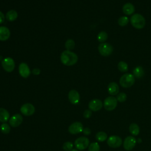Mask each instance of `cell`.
Listing matches in <instances>:
<instances>
[{"mask_svg":"<svg viewBox=\"0 0 151 151\" xmlns=\"http://www.w3.org/2000/svg\"><path fill=\"white\" fill-rule=\"evenodd\" d=\"M132 25L138 29H142L146 25V20L143 15L140 14H134L130 18Z\"/></svg>","mask_w":151,"mask_h":151,"instance_id":"cell-2","label":"cell"},{"mask_svg":"<svg viewBox=\"0 0 151 151\" xmlns=\"http://www.w3.org/2000/svg\"><path fill=\"white\" fill-rule=\"evenodd\" d=\"M117 101H119L120 103H123L124 101H125L127 99V95L126 93H119L117 94Z\"/></svg>","mask_w":151,"mask_h":151,"instance_id":"cell-30","label":"cell"},{"mask_svg":"<svg viewBox=\"0 0 151 151\" xmlns=\"http://www.w3.org/2000/svg\"><path fill=\"white\" fill-rule=\"evenodd\" d=\"M117 105V99L113 96H109L105 99L103 103L104 108L107 111H111L116 109Z\"/></svg>","mask_w":151,"mask_h":151,"instance_id":"cell-5","label":"cell"},{"mask_svg":"<svg viewBox=\"0 0 151 151\" xmlns=\"http://www.w3.org/2000/svg\"><path fill=\"white\" fill-rule=\"evenodd\" d=\"M117 68L121 72H126L128 70V65L126 62L121 61L118 63Z\"/></svg>","mask_w":151,"mask_h":151,"instance_id":"cell-25","label":"cell"},{"mask_svg":"<svg viewBox=\"0 0 151 151\" xmlns=\"http://www.w3.org/2000/svg\"><path fill=\"white\" fill-rule=\"evenodd\" d=\"M83 125L81 122H76L70 125L68 130L70 133L72 134H76L83 132Z\"/></svg>","mask_w":151,"mask_h":151,"instance_id":"cell-11","label":"cell"},{"mask_svg":"<svg viewBox=\"0 0 151 151\" xmlns=\"http://www.w3.org/2000/svg\"><path fill=\"white\" fill-rule=\"evenodd\" d=\"M83 133L85 134V135H89L91 133V130L90 128L88 127H85L83 129Z\"/></svg>","mask_w":151,"mask_h":151,"instance_id":"cell-33","label":"cell"},{"mask_svg":"<svg viewBox=\"0 0 151 151\" xmlns=\"http://www.w3.org/2000/svg\"><path fill=\"white\" fill-rule=\"evenodd\" d=\"M40 72H41L39 68H34V69L32 70V74H34V75H38V74H40Z\"/></svg>","mask_w":151,"mask_h":151,"instance_id":"cell-34","label":"cell"},{"mask_svg":"<svg viewBox=\"0 0 151 151\" xmlns=\"http://www.w3.org/2000/svg\"><path fill=\"white\" fill-rule=\"evenodd\" d=\"M75 47V42L72 39H68L66 41L65 43V47L67 48V50H73Z\"/></svg>","mask_w":151,"mask_h":151,"instance_id":"cell-28","label":"cell"},{"mask_svg":"<svg viewBox=\"0 0 151 151\" xmlns=\"http://www.w3.org/2000/svg\"><path fill=\"white\" fill-rule=\"evenodd\" d=\"M23 117L20 114H15L13 115L9 120V123L12 127H17L19 126L22 122Z\"/></svg>","mask_w":151,"mask_h":151,"instance_id":"cell-13","label":"cell"},{"mask_svg":"<svg viewBox=\"0 0 151 151\" xmlns=\"http://www.w3.org/2000/svg\"><path fill=\"white\" fill-rule=\"evenodd\" d=\"M96 139L97 141L102 142L107 140V134L103 131H100L97 133L96 134Z\"/></svg>","mask_w":151,"mask_h":151,"instance_id":"cell-23","label":"cell"},{"mask_svg":"<svg viewBox=\"0 0 151 151\" xmlns=\"http://www.w3.org/2000/svg\"><path fill=\"white\" fill-rule=\"evenodd\" d=\"M88 151H100V146L97 142L90 143L88 147Z\"/></svg>","mask_w":151,"mask_h":151,"instance_id":"cell-29","label":"cell"},{"mask_svg":"<svg viewBox=\"0 0 151 151\" xmlns=\"http://www.w3.org/2000/svg\"><path fill=\"white\" fill-rule=\"evenodd\" d=\"M2 67L6 72H12L15 68V62L11 57H6L2 61Z\"/></svg>","mask_w":151,"mask_h":151,"instance_id":"cell-8","label":"cell"},{"mask_svg":"<svg viewBox=\"0 0 151 151\" xmlns=\"http://www.w3.org/2000/svg\"><path fill=\"white\" fill-rule=\"evenodd\" d=\"M73 144L70 142H65L63 145V149L65 151H70L73 149Z\"/></svg>","mask_w":151,"mask_h":151,"instance_id":"cell-31","label":"cell"},{"mask_svg":"<svg viewBox=\"0 0 151 151\" xmlns=\"http://www.w3.org/2000/svg\"><path fill=\"white\" fill-rule=\"evenodd\" d=\"M129 18L126 16H122L120 17L118 19L117 23L120 27H124L129 23Z\"/></svg>","mask_w":151,"mask_h":151,"instance_id":"cell-26","label":"cell"},{"mask_svg":"<svg viewBox=\"0 0 151 151\" xmlns=\"http://www.w3.org/2000/svg\"><path fill=\"white\" fill-rule=\"evenodd\" d=\"M91 115H92V112H91V110H90V109L86 110L83 113V116L86 119L90 118L91 116Z\"/></svg>","mask_w":151,"mask_h":151,"instance_id":"cell-32","label":"cell"},{"mask_svg":"<svg viewBox=\"0 0 151 151\" xmlns=\"http://www.w3.org/2000/svg\"><path fill=\"white\" fill-rule=\"evenodd\" d=\"M97 40L100 42H104L108 38V34L105 31H101L97 35Z\"/></svg>","mask_w":151,"mask_h":151,"instance_id":"cell-24","label":"cell"},{"mask_svg":"<svg viewBox=\"0 0 151 151\" xmlns=\"http://www.w3.org/2000/svg\"><path fill=\"white\" fill-rule=\"evenodd\" d=\"M133 75L134 76V77L137 78H140L144 76L145 71L142 67L137 66L134 68L133 71Z\"/></svg>","mask_w":151,"mask_h":151,"instance_id":"cell-20","label":"cell"},{"mask_svg":"<svg viewBox=\"0 0 151 151\" xmlns=\"http://www.w3.org/2000/svg\"><path fill=\"white\" fill-rule=\"evenodd\" d=\"M122 139L120 137L116 135H112L109 137L107 140L108 146L112 148L119 147L122 145Z\"/></svg>","mask_w":151,"mask_h":151,"instance_id":"cell-7","label":"cell"},{"mask_svg":"<svg viewBox=\"0 0 151 151\" xmlns=\"http://www.w3.org/2000/svg\"><path fill=\"white\" fill-rule=\"evenodd\" d=\"M4 19H5V16L4 14L1 11H0V24L2 23L4 21Z\"/></svg>","mask_w":151,"mask_h":151,"instance_id":"cell-35","label":"cell"},{"mask_svg":"<svg viewBox=\"0 0 151 151\" xmlns=\"http://www.w3.org/2000/svg\"><path fill=\"white\" fill-rule=\"evenodd\" d=\"M19 73L23 78H27L30 75L31 71L28 65L25 63H21L19 65Z\"/></svg>","mask_w":151,"mask_h":151,"instance_id":"cell-15","label":"cell"},{"mask_svg":"<svg viewBox=\"0 0 151 151\" xmlns=\"http://www.w3.org/2000/svg\"><path fill=\"white\" fill-rule=\"evenodd\" d=\"M18 17V14L15 10H10L6 14V18L9 21H14Z\"/></svg>","mask_w":151,"mask_h":151,"instance_id":"cell-22","label":"cell"},{"mask_svg":"<svg viewBox=\"0 0 151 151\" xmlns=\"http://www.w3.org/2000/svg\"><path fill=\"white\" fill-rule=\"evenodd\" d=\"M137 142H138L139 143H140V142H142V140H141L140 139H138L137 140Z\"/></svg>","mask_w":151,"mask_h":151,"instance_id":"cell-36","label":"cell"},{"mask_svg":"<svg viewBox=\"0 0 151 151\" xmlns=\"http://www.w3.org/2000/svg\"><path fill=\"white\" fill-rule=\"evenodd\" d=\"M70 151H78L77 149H73L72 150H71Z\"/></svg>","mask_w":151,"mask_h":151,"instance_id":"cell-37","label":"cell"},{"mask_svg":"<svg viewBox=\"0 0 151 151\" xmlns=\"http://www.w3.org/2000/svg\"><path fill=\"white\" fill-rule=\"evenodd\" d=\"M122 10H123V13L125 15H130L134 12L135 8H134V6L132 4H131L130 2H127V3H126L125 4H124V5L122 7Z\"/></svg>","mask_w":151,"mask_h":151,"instance_id":"cell-18","label":"cell"},{"mask_svg":"<svg viewBox=\"0 0 151 151\" xmlns=\"http://www.w3.org/2000/svg\"><path fill=\"white\" fill-rule=\"evenodd\" d=\"M35 107L31 103H25L20 108L21 113L26 116L32 115L35 113Z\"/></svg>","mask_w":151,"mask_h":151,"instance_id":"cell-10","label":"cell"},{"mask_svg":"<svg viewBox=\"0 0 151 151\" xmlns=\"http://www.w3.org/2000/svg\"><path fill=\"white\" fill-rule=\"evenodd\" d=\"M108 93L111 96L117 95L119 91V87L118 84L115 82H111L107 86Z\"/></svg>","mask_w":151,"mask_h":151,"instance_id":"cell-17","label":"cell"},{"mask_svg":"<svg viewBox=\"0 0 151 151\" xmlns=\"http://www.w3.org/2000/svg\"><path fill=\"white\" fill-rule=\"evenodd\" d=\"M98 50L100 55L104 57H107L112 54L113 51V47L109 43L103 42L99 44Z\"/></svg>","mask_w":151,"mask_h":151,"instance_id":"cell-4","label":"cell"},{"mask_svg":"<svg viewBox=\"0 0 151 151\" xmlns=\"http://www.w3.org/2000/svg\"><path fill=\"white\" fill-rule=\"evenodd\" d=\"M9 112L5 109L0 107V122L2 123H5L9 120Z\"/></svg>","mask_w":151,"mask_h":151,"instance_id":"cell-19","label":"cell"},{"mask_svg":"<svg viewBox=\"0 0 151 151\" xmlns=\"http://www.w3.org/2000/svg\"><path fill=\"white\" fill-rule=\"evenodd\" d=\"M129 132L132 135L137 136L140 132V128L136 123H132L129 126Z\"/></svg>","mask_w":151,"mask_h":151,"instance_id":"cell-21","label":"cell"},{"mask_svg":"<svg viewBox=\"0 0 151 151\" xmlns=\"http://www.w3.org/2000/svg\"><path fill=\"white\" fill-rule=\"evenodd\" d=\"M137 143V140L135 137L132 136H129L126 137L123 142V147L125 150L129 151L132 150L134 146H136Z\"/></svg>","mask_w":151,"mask_h":151,"instance_id":"cell-9","label":"cell"},{"mask_svg":"<svg viewBox=\"0 0 151 151\" xmlns=\"http://www.w3.org/2000/svg\"><path fill=\"white\" fill-rule=\"evenodd\" d=\"M60 60L64 65L71 66L76 64L78 61V56L76 53L67 50L61 53Z\"/></svg>","mask_w":151,"mask_h":151,"instance_id":"cell-1","label":"cell"},{"mask_svg":"<svg viewBox=\"0 0 151 151\" xmlns=\"http://www.w3.org/2000/svg\"><path fill=\"white\" fill-rule=\"evenodd\" d=\"M89 139L86 137H80L74 142L75 147L77 150H83L87 148L89 146Z\"/></svg>","mask_w":151,"mask_h":151,"instance_id":"cell-6","label":"cell"},{"mask_svg":"<svg viewBox=\"0 0 151 151\" xmlns=\"http://www.w3.org/2000/svg\"><path fill=\"white\" fill-rule=\"evenodd\" d=\"M135 82V77L132 74L126 73L121 76L119 83L122 87L124 88H129L132 87Z\"/></svg>","mask_w":151,"mask_h":151,"instance_id":"cell-3","label":"cell"},{"mask_svg":"<svg viewBox=\"0 0 151 151\" xmlns=\"http://www.w3.org/2000/svg\"><path fill=\"white\" fill-rule=\"evenodd\" d=\"M103 106V103L100 99H95L91 100L88 105V109L93 111H97L100 110Z\"/></svg>","mask_w":151,"mask_h":151,"instance_id":"cell-12","label":"cell"},{"mask_svg":"<svg viewBox=\"0 0 151 151\" xmlns=\"http://www.w3.org/2000/svg\"><path fill=\"white\" fill-rule=\"evenodd\" d=\"M68 98L70 102L73 104H77L80 99V94L76 90H71L68 92Z\"/></svg>","mask_w":151,"mask_h":151,"instance_id":"cell-14","label":"cell"},{"mask_svg":"<svg viewBox=\"0 0 151 151\" xmlns=\"http://www.w3.org/2000/svg\"><path fill=\"white\" fill-rule=\"evenodd\" d=\"M0 129L2 133L4 134H8L11 131V127L8 123H3L0 126Z\"/></svg>","mask_w":151,"mask_h":151,"instance_id":"cell-27","label":"cell"},{"mask_svg":"<svg viewBox=\"0 0 151 151\" xmlns=\"http://www.w3.org/2000/svg\"><path fill=\"white\" fill-rule=\"evenodd\" d=\"M10 34V31L7 27H0V41H5L7 40L9 38Z\"/></svg>","mask_w":151,"mask_h":151,"instance_id":"cell-16","label":"cell"}]
</instances>
